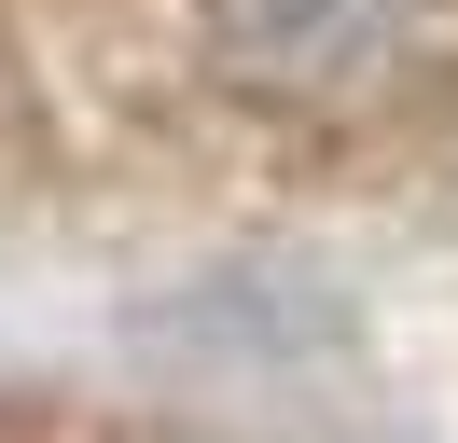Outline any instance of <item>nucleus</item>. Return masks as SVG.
Returning <instances> with one entry per match:
<instances>
[{
	"instance_id": "f257e3e1",
	"label": "nucleus",
	"mask_w": 458,
	"mask_h": 443,
	"mask_svg": "<svg viewBox=\"0 0 458 443\" xmlns=\"http://www.w3.org/2000/svg\"><path fill=\"white\" fill-rule=\"evenodd\" d=\"M223 42L264 83H347L389 55V0H223Z\"/></svg>"
}]
</instances>
